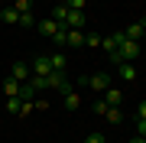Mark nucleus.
I'll return each instance as SVG.
<instances>
[{
  "mask_svg": "<svg viewBox=\"0 0 146 143\" xmlns=\"http://www.w3.org/2000/svg\"><path fill=\"white\" fill-rule=\"evenodd\" d=\"M136 137H146V120H136Z\"/></svg>",
  "mask_w": 146,
  "mask_h": 143,
  "instance_id": "nucleus-27",
  "label": "nucleus"
},
{
  "mask_svg": "<svg viewBox=\"0 0 146 143\" xmlns=\"http://www.w3.org/2000/svg\"><path fill=\"white\" fill-rule=\"evenodd\" d=\"M36 26H39V33H42V36H49V39H52V36H55V33H58V29H62V26H58V23H55V20H39V23H36Z\"/></svg>",
  "mask_w": 146,
  "mask_h": 143,
  "instance_id": "nucleus-10",
  "label": "nucleus"
},
{
  "mask_svg": "<svg viewBox=\"0 0 146 143\" xmlns=\"http://www.w3.org/2000/svg\"><path fill=\"white\" fill-rule=\"evenodd\" d=\"M140 43H133V39H123V43H117V49L110 52V62L114 65H120V62H133L136 55H140Z\"/></svg>",
  "mask_w": 146,
  "mask_h": 143,
  "instance_id": "nucleus-1",
  "label": "nucleus"
},
{
  "mask_svg": "<svg viewBox=\"0 0 146 143\" xmlns=\"http://www.w3.org/2000/svg\"><path fill=\"white\" fill-rule=\"evenodd\" d=\"M62 98H65V101H62V104H65V111H72V114H75V111L81 107V94H78L75 88L68 91V94H62Z\"/></svg>",
  "mask_w": 146,
  "mask_h": 143,
  "instance_id": "nucleus-7",
  "label": "nucleus"
},
{
  "mask_svg": "<svg viewBox=\"0 0 146 143\" xmlns=\"http://www.w3.org/2000/svg\"><path fill=\"white\" fill-rule=\"evenodd\" d=\"M0 88H3V94H7V98H16V94H20V81L10 78V75L3 78V85H0Z\"/></svg>",
  "mask_w": 146,
  "mask_h": 143,
  "instance_id": "nucleus-11",
  "label": "nucleus"
},
{
  "mask_svg": "<svg viewBox=\"0 0 146 143\" xmlns=\"http://www.w3.org/2000/svg\"><path fill=\"white\" fill-rule=\"evenodd\" d=\"M130 143H146V137H133V140H130Z\"/></svg>",
  "mask_w": 146,
  "mask_h": 143,
  "instance_id": "nucleus-28",
  "label": "nucleus"
},
{
  "mask_svg": "<svg viewBox=\"0 0 146 143\" xmlns=\"http://www.w3.org/2000/svg\"><path fill=\"white\" fill-rule=\"evenodd\" d=\"M104 101H107V104H110V107H120V104H123V91H120V88H114V85H110V88L104 91Z\"/></svg>",
  "mask_w": 146,
  "mask_h": 143,
  "instance_id": "nucleus-9",
  "label": "nucleus"
},
{
  "mask_svg": "<svg viewBox=\"0 0 146 143\" xmlns=\"http://www.w3.org/2000/svg\"><path fill=\"white\" fill-rule=\"evenodd\" d=\"M36 23H39V20H36V16H33V10H29V13H20V23H16V26H23V29H33Z\"/></svg>",
  "mask_w": 146,
  "mask_h": 143,
  "instance_id": "nucleus-16",
  "label": "nucleus"
},
{
  "mask_svg": "<svg viewBox=\"0 0 146 143\" xmlns=\"http://www.w3.org/2000/svg\"><path fill=\"white\" fill-rule=\"evenodd\" d=\"M49 62H52V72H65V69H68L65 52H52V55H49Z\"/></svg>",
  "mask_w": 146,
  "mask_h": 143,
  "instance_id": "nucleus-12",
  "label": "nucleus"
},
{
  "mask_svg": "<svg viewBox=\"0 0 146 143\" xmlns=\"http://www.w3.org/2000/svg\"><path fill=\"white\" fill-rule=\"evenodd\" d=\"M23 104H26V101H23L20 94H16V98H7V111H10V114H20L23 117Z\"/></svg>",
  "mask_w": 146,
  "mask_h": 143,
  "instance_id": "nucleus-13",
  "label": "nucleus"
},
{
  "mask_svg": "<svg viewBox=\"0 0 146 143\" xmlns=\"http://www.w3.org/2000/svg\"><path fill=\"white\" fill-rule=\"evenodd\" d=\"M84 143H104V133H88V140Z\"/></svg>",
  "mask_w": 146,
  "mask_h": 143,
  "instance_id": "nucleus-25",
  "label": "nucleus"
},
{
  "mask_svg": "<svg viewBox=\"0 0 146 143\" xmlns=\"http://www.w3.org/2000/svg\"><path fill=\"white\" fill-rule=\"evenodd\" d=\"M68 46H84V33L81 29H68Z\"/></svg>",
  "mask_w": 146,
  "mask_h": 143,
  "instance_id": "nucleus-18",
  "label": "nucleus"
},
{
  "mask_svg": "<svg viewBox=\"0 0 146 143\" xmlns=\"http://www.w3.org/2000/svg\"><path fill=\"white\" fill-rule=\"evenodd\" d=\"M107 107H110V104H107V101H94V111H98L101 117H104V111H107Z\"/></svg>",
  "mask_w": 146,
  "mask_h": 143,
  "instance_id": "nucleus-24",
  "label": "nucleus"
},
{
  "mask_svg": "<svg viewBox=\"0 0 146 143\" xmlns=\"http://www.w3.org/2000/svg\"><path fill=\"white\" fill-rule=\"evenodd\" d=\"M117 78H120V81H136L133 62H120V65H117Z\"/></svg>",
  "mask_w": 146,
  "mask_h": 143,
  "instance_id": "nucleus-6",
  "label": "nucleus"
},
{
  "mask_svg": "<svg viewBox=\"0 0 146 143\" xmlns=\"http://www.w3.org/2000/svg\"><path fill=\"white\" fill-rule=\"evenodd\" d=\"M29 75H33V69L26 62H13V69H10V78H16V81H29Z\"/></svg>",
  "mask_w": 146,
  "mask_h": 143,
  "instance_id": "nucleus-5",
  "label": "nucleus"
},
{
  "mask_svg": "<svg viewBox=\"0 0 146 143\" xmlns=\"http://www.w3.org/2000/svg\"><path fill=\"white\" fill-rule=\"evenodd\" d=\"M101 46H104V52H114V49H117L114 36H101Z\"/></svg>",
  "mask_w": 146,
  "mask_h": 143,
  "instance_id": "nucleus-21",
  "label": "nucleus"
},
{
  "mask_svg": "<svg viewBox=\"0 0 146 143\" xmlns=\"http://www.w3.org/2000/svg\"><path fill=\"white\" fill-rule=\"evenodd\" d=\"M29 69H33L36 78H46V75L52 72V62H49V55H36V59L29 62Z\"/></svg>",
  "mask_w": 146,
  "mask_h": 143,
  "instance_id": "nucleus-3",
  "label": "nucleus"
},
{
  "mask_svg": "<svg viewBox=\"0 0 146 143\" xmlns=\"http://www.w3.org/2000/svg\"><path fill=\"white\" fill-rule=\"evenodd\" d=\"M143 23L146 20H136V23H130L123 33H127V39H133V43H143Z\"/></svg>",
  "mask_w": 146,
  "mask_h": 143,
  "instance_id": "nucleus-8",
  "label": "nucleus"
},
{
  "mask_svg": "<svg viewBox=\"0 0 146 143\" xmlns=\"http://www.w3.org/2000/svg\"><path fill=\"white\" fill-rule=\"evenodd\" d=\"M84 3H88V0H65L68 10H84Z\"/></svg>",
  "mask_w": 146,
  "mask_h": 143,
  "instance_id": "nucleus-22",
  "label": "nucleus"
},
{
  "mask_svg": "<svg viewBox=\"0 0 146 143\" xmlns=\"http://www.w3.org/2000/svg\"><path fill=\"white\" fill-rule=\"evenodd\" d=\"M13 10L16 13H29L33 10V0H13Z\"/></svg>",
  "mask_w": 146,
  "mask_h": 143,
  "instance_id": "nucleus-20",
  "label": "nucleus"
},
{
  "mask_svg": "<svg viewBox=\"0 0 146 143\" xmlns=\"http://www.w3.org/2000/svg\"><path fill=\"white\" fill-rule=\"evenodd\" d=\"M0 20L3 23H20V13H16L13 7H3V10H0Z\"/></svg>",
  "mask_w": 146,
  "mask_h": 143,
  "instance_id": "nucleus-17",
  "label": "nucleus"
},
{
  "mask_svg": "<svg viewBox=\"0 0 146 143\" xmlns=\"http://www.w3.org/2000/svg\"><path fill=\"white\" fill-rule=\"evenodd\" d=\"M110 81H114L110 72H94V75H88V88H91V91H107Z\"/></svg>",
  "mask_w": 146,
  "mask_h": 143,
  "instance_id": "nucleus-2",
  "label": "nucleus"
},
{
  "mask_svg": "<svg viewBox=\"0 0 146 143\" xmlns=\"http://www.w3.org/2000/svg\"><path fill=\"white\" fill-rule=\"evenodd\" d=\"M84 23H88V16H84V10H68L65 23H62V29H81Z\"/></svg>",
  "mask_w": 146,
  "mask_h": 143,
  "instance_id": "nucleus-4",
  "label": "nucleus"
},
{
  "mask_svg": "<svg viewBox=\"0 0 146 143\" xmlns=\"http://www.w3.org/2000/svg\"><path fill=\"white\" fill-rule=\"evenodd\" d=\"M136 120H146V101H140V107H136Z\"/></svg>",
  "mask_w": 146,
  "mask_h": 143,
  "instance_id": "nucleus-26",
  "label": "nucleus"
},
{
  "mask_svg": "<svg viewBox=\"0 0 146 143\" xmlns=\"http://www.w3.org/2000/svg\"><path fill=\"white\" fill-rule=\"evenodd\" d=\"M104 120L107 124H120V120H123V111H120V107H107V111H104Z\"/></svg>",
  "mask_w": 146,
  "mask_h": 143,
  "instance_id": "nucleus-15",
  "label": "nucleus"
},
{
  "mask_svg": "<svg viewBox=\"0 0 146 143\" xmlns=\"http://www.w3.org/2000/svg\"><path fill=\"white\" fill-rule=\"evenodd\" d=\"M84 46H101V36L98 33H88V36H84Z\"/></svg>",
  "mask_w": 146,
  "mask_h": 143,
  "instance_id": "nucleus-23",
  "label": "nucleus"
},
{
  "mask_svg": "<svg viewBox=\"0 0 146 143\" xmlns=\"http://www.w3.org/2000/svg\"><path fill=\"white\" fill-rule=\"evenodd\" d=\"M65 16H68V7H65V3H62V7H55V10H52V20L58 23V26L65 23Z\"/></svg>",
  "mask_w": 146,
  "mask_h": 143,
  "instance_id": "nucleus-19",
  "label": "nucleus"
},
{
  "mask_svg": "<svg viewBox=\"0 0 146 143\" xmlns=\"http://www.w3.org/2000/svg\"><path fill=\"white\" fill-rule=\"evenodd\" d=\"M143 43H146V23H143Z\"/></svg>",
  "mask_w": 146,
  "mask_h": 143,
  "instance_id": "nucleus-29",
  "label": "nucleus"
},
{
  "mask_svg": "<svg viewBox=\"0 0 146 143\" xmlns=\"http://www.w3.org/2000/svg\"><path fill=\"white\" fill-rule=\"evenodd\" d=\"M20 98H23V101L36 98V85H33V81H20Z\"/></svg>",
  "mask_w": 146,
  "mask_h": 143,
  "instance_id": "nucleus-14",
  "label": "nucleus"
}]
</instances>
